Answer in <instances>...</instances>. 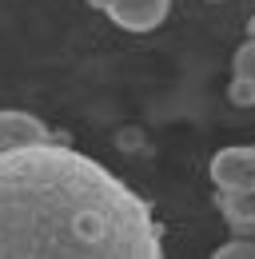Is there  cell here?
I'll list each match as a JSON object with an SVG mask.
<instances>
[{"instance_id":"3957f363","label":"cell","mask_w":255,"mask_h":259,"mask_svg":"<svg viewBox=\"0 0 255 259\" xmlns=\"http://www.w3.org/2000/svg\"><path fill=\"white\" fill-rule=\"evenodd\" d=\"M211 184L216 188H251L255 184V148L235 144L211 156Z\"/></svg>"},{"instance_id":"ba28073f","label":"cell","mask_w":255,"mask_h":259,"mask_svg":"<svg viewBox=\"0 0 255 259\" xmlns=\"http://www.w3.org/2000/svg\"><path fill=\"white\" fill-rule=\"evenodd\" d=\"M227 100H231L235 108H251V104H255V84L235 76V80H231V88H227Z\"/></svg>"},{"instance_id":"9c48e42d","label":"cell","mask_w":255,"mask_h":259,"mask_svg":"<svg viewBox=\"0 0 255 259\" xmlns=\"http://www.w3.org/2000/svg\"><path fill=\"white\" fill-rule=\"evenodd\" d=\"M247 32H251V36H255V16H251V24H247Z\"/></svg>"},{"instance_id":"5b68a950","label":"cell","mask_w":255,"mask_h":259,"mask_svg":"<svg viewBox=\"0 0 255 259\" xmlns=\"http://www.w3.org/2000/svg\"><path fill=\"white\" fill-rule=\"evenodd\" d=\"M216 207L239 235L255 231V188H216Z\"/></svg>"},{"instance_id":"8992f818","label":"cell","mask_w":255,"mask_h":259,"mask_svg":"<svg viewBox=\"0 0 255 259\" xmlns=\"http://www.w3.org/2000/svg\"><path fill=\"white\" fill-rule=\"evenodd\" d=\"M231 68H235L239 80H251V84H255V36H247V44H239V52H235Z\"/></svg>"},{"instance_id":"52a82bcc","label":"cell","mask_w":255,"mask_h":259,"mask_svg":"<svg viewBox=\"0 0 255 259\" xmlns=\"http://www.w3.org/2000/svg\"><path fill=\"white\" fill-rule=\"evenodd\" d=\"M216 259H255V239H231V243H220Z\"/></svg>"},{"instance_id":"6da1fadb","label":"cell","mask_w":255,"mask_h":259,"mask_svg":"<svg viewBox=\"0 0 255 259\" xmlns=\"http://www.w3.org/2000/svg\"><path fill=\"white\" fill-rule=\"evenodd\" d=\"M163 259L152 207L60 140L0 152V259Z\"/></svg>"},{"instance_id":"277c9868","label":"cell","mask_w":255,"mask_h":259,"mask_svg":"<svg viewBox=\"0 0 255 259\" xmlns=\"http://www.w3.org/2000/svg\"><path fill=\"white\" fill-rule=\"evenodd\" d=\"M40 140H56L44 120H36L32 112H16V108L0 112V152L20 148V144H40Z\"/></svg>"},{"instance_id":"30bf717a","label":"cell","mask_w":255,"mask_h":259,"mask_svg":"<svg viewBox=\"0 0 255 259\" xmlns=\"http://www.w3.org/2000/svg\"><path fill=\"white\" fill-rule=\"evenodd\" d=\"M251 188H255V184H251Z\"/></svg>"},{"instance_id":"7a4b0ae2","label":"cell","mask_w":255,"mask_h":259,"mask_svg":"<svg viewBox=\"0 0 255 259\" xmlns=\"http://www.w3.org/2000/svg\"><path fill=\"white\" fill-rule=\"evenodd\" d=\"M88 4L108 12V20L124 32H152L172 12V0H88Z\"/></svg>"}]
</instances>
